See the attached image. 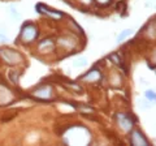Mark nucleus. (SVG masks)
I'll return each instance as SVG.
<instances>
[{
	"instance_id": "obj_1",
	"label": "nucleus",
	"mask_w": 156,
	"mask_h": 146,
	"mask_svg": "<svg viewBox=\"0 0 156 146\" xmlns=\"http://www.w3.org/2000/svg\"><path fill=\"white\" fill-rule=\"evenodd\" d=\"M38 37V29L33 25V24H26L25 26L22 27V31H21V39L23 42H27L30 43L33 42L35 38Z\"/></svg>"
},
{
	"instance_id": "obj_2",
	"label": "nucleus",
	"mask_w": 156,
	"mask_h": 146,
	"mask_svg": "<svg viewBox=\"0 0 156 146\" xmlns=\"http://www.w3.org/2000/svg\"><path fill=\"white\" fill-rule=\"evenodd\" d=\"M0 55H2L3 59L8 61L9 64H16V63L21 61V56H20L16 51H12V50H0Z\"/></svg>"
},
{
	"instance_id": "obj_3",
	"label": "nucleus",
	"mask_w": 156,
	"mask_h": 146,
	"mask_svg": "<svg viewBox=\"0 0 156 146\" xmlns=\"http://www.w3.org/2000/svg\"><path fill=\"white\" fill-rule=\"evenodd\" d=\"M131 144L133 145H148V141L143 137V134L139 130H134L131 134Z\"/></svg>"
},
{
	"instance_id": "obj_4",
	"label": "nucleus",
	"mask_w": 156,
	"mask_h": 146,
	"mask_svg": "<svg viewBox=\"0 0 156 146\" xmlns=\"http://www.w3.org/2000/svg\"><path fill=\"white\" fill-rule=\"evenodd\" d=\"M117 119H119L120 126L124 130H129L131 126H133V121L130 120V118H129L128 115H119V116H117Z\"/></svg>"
},
{
	"instance_id": "obj_5",
	"label": "nucleus",
	"mask_w": 156,
	"mask_h": 146,
	"mask_svg": "<svg viewBox=\"0 0 156 146\" xmlns=\"http://www.w3.org/2000/svg\"><path fill=\"white\" fill-rule=\"evenodd\" d=\"M82 80H86V81H90V82L99 81V80H100V71L92 69V71H90L89 73H86L85 76H82Z\"/></svg>"
},
{
	"instance_id": "obj_6",
	"label": "nucleus",
	"mask_w": 156,
	"mask_h": 146,
	"mask_svg": "<svg viewBox=\"0 0 156 146\" xmlns=\"http://www.w3.org/2000/svg\"><path fill=\"white\" fill-rule=\"evenodd\" d=\"M41 8H43L44 11H39V12H42V13H46V14H51V16H55V17H62L64 14H62L61 12H57V11H53V9H51L50 7H46V5H43V4H38Z\"/></svg>"
},
{
	"instance_id": "obj_7",
	"label": "nucleus",
	"mask_w": 156,
	"mask_h": 146,
	"mask_svg": "<svg viewBox=\"0 0 156 146\" xmlns=\"http://www.w3.org/2000/svg\"><path fill=\"white\" fill-rule=\"evenodd\" d=\"M73 65H74L76 68H83L87 65V60L85 59V57H78V59H76L74 61H73Z\"/></svg>"
},
{
	"instance_id": "obj_8",
	"label": "nucleus",
	"mask_w": 156,
	"mask_h": 146,
	"mask_svg": "<svg viewBox=\"0 0 156 146\" xmlns=\"http://www.w3.org/2000/svg\"><path fill=\"white\" fill-rule=\"evenodd\" d=\"M130 34H131V29H125V30L117 37V42H122L125 38H128L130 35Z\"/></svg>"
},
{
	"instance_id": "obj_9",
	"label": "nucleus",
	"mask_w": 156,
	"mask_h": 146,
	"mask_svg": "<svg viewBox=\"0 0 156 146\" xmlns=\"http://www.w3.org/2000/svg\"><path fill=\"white\" fill-rule=\"evenodd\" d=\"M144 95H146V98H147L150 102H155V99H156V95H155L154 90H147L144 93Z\"/></svg>"
},
{
	"instance_id": "obj_10",
	"label": "nucleus",
	"mask_w": 156,
	"mask_h": 146,
	"mask_svg": "<svg viewBox=\"0 0 156 146\" xmlns=\"http://www.w3.org/2000/svg\"><path fill=\"white\" fill-rule=\"evenodd\" d=\"M139 107H140V108H142V110H148L150 107H151V103H147V102L142 100V102H140V103H139Z\"/></svg>"
},
{
	"instance_id": "obj_11",
	"label": "nucleus",
	"mask_w": 156,
	"mask_h": 146,
	"mask_svg": "<svg viewBox=\"0 0 156 146\" xmlns=\"http://www.w3.org/2000/svg\"><path fill=\"white\" fill-rule=\"evenodd\" d=\"M9 77H11V80L14 82V84L18 82V75H14V71H12L11 73H9Z\"/></svg>"
},
{
	"instance_id": "obj_12",
	"label": "nucleus",
	"mask_w": 156,
	"mask_h": 146,
	"mask_svg": "<svg viewBox=\"0 0 156 146\" xmlns=\"http://www.w3.org/2000/svg\"><path fill=\"white\" fill-rule=\"evenodd\" d=\"M109 59H112V60H115V63L116 64H120V59H119V56L116 55V53H112V55H109Z\"/></svg>"
},
{
	"instance_id": "obj_13",
	"label": "nucleus",
	"mask_w": 156,
	"mask_h": 146,
	"mask_svg": "<svg viewBox=\"0 0 156 146\" xmlns=\"http://www.w3.org/2000/svg\"><path fill=\"white\" fill-rule=\"evenodd\" d=\"M99 4H101V5H107L108 3H111V0H96Z\"/></svg>"
},
{
	"instance_id": "obj_14",
	"label": "nucleus",
	"mask_w": 156,
	"mask_h": 146,
	"mask_svg": "<svg viewBox=\"0 0 156 146\" xmlns=\"http://www.w3.org/2000/svg\"><path fill=\"white\" fill-rule=\"evenodd\" d=\"M81 2H83V3H87V4H90L92 0H81Z\"/></svg>"
}]
</instances>
